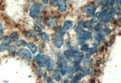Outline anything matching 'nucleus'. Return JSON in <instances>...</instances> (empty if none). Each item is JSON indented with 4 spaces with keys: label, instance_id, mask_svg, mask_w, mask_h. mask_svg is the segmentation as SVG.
<instances>
[{
    "label": "nucleus",
    "instance_id": "1",
    "mask_svg": "<svg viewBox=\"0 0 121 83\" xmlns=\"http://www.w3.org/2000/svg\"><path fill=\"white\" fill-rule=\"evenodd\" d=\"M58 68L61 73L64 75L67 71V64L62 54H58Z\"/></svg>",
    "mask_w": 121,
    "mask_h": 83
},
{
    "label": "nucleus",
    "instance_id": "2",
    "mask_svg": "<svg viewBox=\"0 0 121 83\" xmlns=\"http://www.w3.org/2000/svg\"><path fill=\"white\" fill-rule=\"evenodd\" d=\"M17 54L19 57L24 58L28 61L32 59L31 55L30 52L26 49H21L19 50L18 51Z\"/></svg>",
    "mask_w": 121,
    "mask_h": 83
},
{
    "label": "nucleus",
    "instance_id": "3",
    "mask_svg": "<svg viewBox=\"0 0 121 83\" xmlns=\"http://www.w3.org/2000/svg\"><path fill=\"white\" fill-rule=\"evenodd\" d=\"M40 5L38 3H35L30 10V16L32 17H35L40 13Z\"/></svg>",
    "mask_w": 121,
    "mask_h": 83
},
{
    "label": "nucleus",
    "instance_id": "4",
    "mask_svg": "<svg viewBox=\"0 0 121 83\" xmlns=\"http://www.w3.org/2000/svg\"><path fill=\"white\" fill-rule=\"evenodd\" d=\"M96 9V7L94 4H91L86 7L85 9L87 17H90L92 16L94 14Z\"/></svg>",
    "mask_w": 121,
    "mask_h": 83
},
{
    "label": "nucleus",
    "instance_id": "5",
    "mask_svg": "<svg viewBox=\"0 0 121 83\" xmlns=\"http://www.w3.org/2000/svg\"><path fill=\"white\" fill-rule=\"evenodd\" d=\"M78 37L81 40H88L92 37L91 33L88 31H84L79 34Z\"/></svg>",
    "mask_w": 121,
    "mask_h": 83
},
{
    "label": "nucleus",
    "instance_id": "6",
    "mask_svg": "<svg viewBox=\"0 0 121 83\" xmlns=\"http://www.w3.org/2000/svg\"><path fill=\"white\" fill-rule=\"evenodd\" d=\"M54 42L55 46L59 49H60L64 44L63 39L60 35H57L55 37Z\"/></svg>",
    "mask_w": 121,
    "mask_h": 83
},
{
    "label": "nucleus",
    "instance_id": "7",
    "mask_svg": "<svg viewBox=\"0 0 121 83\" xmlns=\"http://www.w3.org/2000/svg\"><path fill=\"white\" fill-rule=\"evenodd\" d=\"M83 57L82 52H78L77 53H73V57L74 58V63L79 64Z\"/></svg>",
    "mask_w": 121,
    "mask_h": 83
},
{
    "label": "nucleus",
    "instance_id": "8",
    "mask_svg": "<svg viewBox=\"0 0 121 83\" xmlns=\"http://www.w3.org/2000/svg\"><path fill=\"white\" fill-rule=\"evenodd\" d=\"M73 26V22L70 20H67L64 21L62 29L65 32L70 29Z\"/></svg>",
    "mask_w": 121,
    "mask_h": 83
},
{
    "label": "nucleus",
    "instance_id": "9",
    "mask_svg": "<svg viewBox=\"0 0 121 83\" xmlns=\"http://www.w3.org/2000/svg\"><path fill=\"white\" fill-rule=\"evenodd\" d=\"M58 6L59 7V9L61 12H64L66 8V3L65 0H57Z\"/></svg>",
    "mask_w": 121,
    "mask_h": 83
},
{
    "label": "nucleus",
    "instance_id": "10",
    "mask_svg": "<svg viewBox=\"0 0 121 83\" xmlns=\"http://www.w3.org/2000/svg\"><path fill=\"white\" fill-rule=\"evenodd\" d=\"M116 11L114 8H109L108 9L106 10L105 11H103L102 13V16H113L115 15Z\"/></svg>",
    "mask_w": 121,
    "mask_h": 83
},
{
    "label": "nucleus",
    "instance_id": "11",
    "mask_svg": "<svg viewBox=\"0 0 121 83\" xmlns=\"http://www.w3.org/2000/svg\"><path fill=\"white\" fill-rule=\"evenodd\" d=\"M1 41L2 45L4 46H7L10 44L11 40L9 37L7 36H3L1 39Z\"/></svg>",
    "mask_w": 121,
    "mask_h": 83
},
{
    "label": "nucleus",
    "instance_id": "12",
    "mask_svg": "<svg viewBox=\"0 0 121 83\" xmlns=\"http://www.w3.org/2000/svg\"><path fill=\"white\" fill-rule=\"evenodd\" d=\"M35 59L38 65L41 67H43L45 66V64L44 63V61L43 59L42 56H41L40 55H37L35 57Z\"/></svg>",
    "mask_w": 121,
    "mask_h": 83
},
{
    "label": "nucleus",
    "instance_id": "13",
    "mask_svg": "<svg viewBox=\"0 0 121 83\" xmlns=\"http://www.w3.org/2000/svg\"><path fill=\"white\" fill-rule=\"evenodd\" d=\"M53 76L54 79L58 82H60L62 79L60 74L59 70H56L54 71Z\"/></svg>",
    "mask_w": 121,
    "mask_h": 83
},
{
    "label": "nucleus",
    "instance_id": "14",
    "mask_svg": "<svg viewBox=\"0 0 121 83\" xmlns=\"http://www.w3.org/2000/svg\"><path fill=\"white\" fill-rule=\"evenodd\" d=\"M64 55L68 59L72 61L73 58V53L69 50L65 51L64 52Z\"/></svg>",
    "mask_w": 121,
    "mask_h": 83
},
{
    "label": "nucleus",
    "instance_id": "15",
    "mask_svg": "<svg viewBox=\"0 0 121 83\" xmlns=\"http://www.w3.org/2000/svg\"><path fill=\"white\" fill-rule=\"evenodd\" d=\"M46 24L49 26H53L56 24V21L54 18L48 17L46 19Z\"/></svg>",
    "mask_w": 121,
    "mask_h": 83
},
{
    "label": "nucleus",
    "instance_id": "16",
    "mask_svg": "<svg viewBox=\"0 0 121 83\" xmlns=\"http://www.w3.org/2000/svg\"><path fill=\"white\" fill-rule=\"evenodd\" d=\"M95 39L99 42L103 41L105 40V37L103 34L100 33H97L95 35Z\"/></svg>",
    "mask_w": 121,
    "mask_h": 83
},
{
    "label": "nucleus",
    "instance_id": "17",
    "mask_svg": "<svg viewBox=\"0 0 121 83\" xmlns=\"http://www.w3.org/2000/svg\"><path fill=\"white\" fill-rule=\"evenodd\" d=\"M16 50V47L14 45H11L9 46L8 48V51L9 55L10 56H14Z\"/></svg>",
    "mask_w": 121,
    "mask_h": 83
},
{
    "label": "nucleus",
    "instance_id": "18",
    "mask_svg": "<svg viewBox=\"0 0 121 83\" xmlns=\"http://www.w3.org/2000/svg\"><path fill=\"white\" fill-rule=\"evenodd\" d=\"M97 51V47L94 46L93 48H90L87 51V53L86 54V57L88 58L91 55H93Z\"/></svg>",
    "mask_w": 121,
    "mask_h": 83
},
{
    "label": "nucleus",
    "instance_id": "19",
    "mask_svg": "<svg viewBox=\"0 0 121 83\" xmlns=\"http://www.w3.org/2000/svg\"><path fill=\"white\" fill-rule=\"evenodd\" d=\"M42 58H43V59L45 65V64L48 68H49L51 64V61L47 55H43L42 56Z\"/></svg>",
    "mask_w": 121,
    "mask_h": 83
},
{
    "label": "nucleus",
    "instance_id": "20",
    "mask_svg": "<svg viewBox=\"0 0 121 83\" xmlns=\"http://www.w3.org/2000/svg\"><path fill=\"white\" fill-rule=\"evenodd\" d=\"M27 46L33 54L36 53V52L37 51V48L36 45L34 44L33 43H30L27 44Z\"/></svg>",
    "mask_w": 121,
    "mask_h": 83
},
{
    "label": "nucleus",
    "instance_id": "21",
    "mask_svg": "<svg viewBox=\"0 0 121 83\" xmlns=\"http://www.w3.org/2000/svg\"><path fill=\"white\" fill-rule=\"evenodd\" d=\"M100 30H102L107 35H109L111 33V30L109 28H108L107 26L105 25H101Z\"/></svg>",
    "mask_w": 121,
    "mask_h": 83
},
{
    "label": "nucleus",
    "instance_id": "22",
    "mask_svg": "<svg viewBox=\"0 0 121 83\" xmlns=\"http://www.w3.org/2000/svg\"><path fill=\"white\" fill-rule=\"evenodd\" d=\"M84 26L87 28L88 29L90 30H92L94 28V24L90 21H87L86 22H85L84 23Z\"/></svg>",
    "mask_w": 121,
    "mask_h": 83
},
{
    "label": "nucleus",
    "instance_id": "23",
    "mask_svg": "<svg viewBox=\"0 0 121 83\" xmlns=\"http://www.w3.org/2000/svg\"><path fill=\"white\" fill-rule=\"evenodd\" d=\"M113 19V17L112 16H102L101 17V20L102 22H109L112 20Z\"/></svg>",
    "mask_w": 121,
    "mask_h": 83
},
{
    "label": "nucleus",
    "instance_id": "24",
    "mask_svg": "<svg viewBox=\"0 0 121 83\" xmlns=\"http://www.w3.org/2000/svg\"><path fill=\"white\" fill-rule=\"evenodd\" d=\"M101 14L99 12L96 13L93 16V17L91 19V21L93 23H97L99 20V16L101 15Z\"/></svg>",
    "mask_w": 121,
    "mask_h": 83
},
{
    "label": "nucleus",
    "instance_id": "25",
    "mask_svg": "<svg viewBox=\"0 0 121 83\" xmlns=\"http://www.w3.org/2000/svg\"><path fill=\"white\" fill-rule=\"evenodd\" d=\"M80 73L83 76H84L90 73V70L87 68H84L81 70Z\"/></svg>",
    "mask_w": 121,
    "mask_h": 83
},
{
    "label": "nucleus",
    "instance_id": "26",
    "mask_svg": "<svg viewBox=\"0 0 121 83\" xmlns=\"http://www.w3.org/2000/svg\"><path fill=\"white\" fill-rule=\"evenodd\" d=\"M10 38L13 41H16L19 38V35L18 33L16 32H12L10 35Z\"/></svg>",
    "mask_w": 121,
    "mask_h": 83
},
{
    "label": "nucleus",
    "instance_id": "27",
    "mask_svg": "<svg viewBox=\"0 0 121 83\" xmlns=\"http://www.w3.org/2000/svg\"><path fill=\"white\" fill-rule=\"evenodd\" d=\"M27 44L26 42L24 40H20L19 41H17V42L16 43V45L18 46H26Z\"/></svg>",
    "mask_w": 121,
    "mask_h": 83
},
{
    "label": "nucleus",
    "instance_id": "28",
    "mask_svg": "<svg viewBox=\"0 0 121 83\" xmlns=\"http://www.w3.org/2000/svg\"><path fill=\"white\" fill-rule=\"evenodd\" d=\"M89 46L87 44L83 45L81 48V50L83 52H87L89 50Z\"/></svg>",
    "mask_w": 121,
    "mask_h": 83
},
{
    "label": "nucleus",
    "instance_id": "29",
    "mask_svg": "<svg viewBox=\"0 0 121 83\" xmlns=\"http://www.w3.org/2000/svg\"><path fill=\"white\" fill-rule=\"evenodd\" d=\"M93 62V59H85L83 61V64L84 65H88L91 64Z\"/></svg>",
    "mask_w": 121,
    "mask_h": 83
},
{
    "label": "nucleus",
    "instance_id": "30",
    "mask_svg": "<svg viewBox=\"0 0 121 83\" xmlns=\"http://www.w3.org/2000/svg\"><path fill=\"white\" fill-rule=\"evenodd\" d=\"M41 36H42V40L45 41L47 40L48 38V35H47L46 33H43L41 35Z\"/></svg>",
    "mask_w": 121,
    "mask_h": 83
},
{
    "label": "nucleus",
    "instance_id": "31",
    "mask_svg": "<svg viewBox=\"0 0 121 83\" xmlns=\"http://www.w3.org/2000/svg\"><path fill=\"white\" fill-rule=\"evenodd\" d=\"M71 50L73 52V53H77L79 52L78 48L75 46H72L71 47Z\"/></svg>",
    "mask_w": 121,
    "mask_h": 83
},
{
    "label": "nucleus",
    "instance_id": "32",
    "mask_svg": "<svg viewBox=\"0 0 121 83\" xmlns=\"http://www.w3.org/2000/svg\"><path fill=\"white\" fill-rule=\"evenodd\" d=\"M101 25L100 23L98 24L96 26H95V30L97 32H99L100 31V27H101Z\"/></svg>",
    "mask_w": 121,
    "mask_h": 83
},
{
    "label": "nucleus",
    "instance_id": "33",
    "mask_svg": "<svg viewBox=\"0 0 121 83\" xmlns=\"http://www.w3.org/2000/svg\"><path fill=\"white\" fill-rule=\"evenodd\" d=\"M6 48V47L2 45V44H0V52H2L5 51Z\"/></svg>",
    "mask_w": 121,
    "mask_h": 83
},
{
    "label": "nucleus",
    "instance_id": "34",
    "mask_svg": "<svg viewBox=\"0 0 121 83\" xmlns=\"http://www.w3.org/2000/svg\"><path fill=\"white\" fill-rule=\"evenodd\" d=\"M34 29L37 32H39V33H40L41 32V30L40 27H39L38 26H35Z\"/></svg>",
    "mask_w": 121,
    "mask_h": 83
},
{
    "label": "nucleus",
    "instance_id": "35",
    "mask_svg": "<svg viewBox=\"0 0 121 83\" xmlns=\"http://www.w3.org/2000/svg\"><path fill=\"white\" fill-rule=\"evenodd\" d=\"M60 33L61 35H62V36H63V35H64V34H65V32L62 29V28H61V30H60Z\"/></svg>",
    "mask_w": 121,
    "mask_h": 83
},
{
    "label": "nucleus",
    "instance_id": "36",
    "mask_svg": "<svg viewBox=\"0 0 121 83\" xmlns=\"http://www.w3.org/2000/svg\"><path fill=\"white\" fill-rule=\"evenodd\" d=\"M118 8L119 9V10H121V0H119V2H118Z\"/></svg>",
    "mask_w": 121,
    "mask_h": 83
},
{
    "label": "nucleus",
    "instance_id": "37",
    "mask_svg": "<svg viewBox=\"0 0 121 83\" xmlns=\"http://www.w3.org/2000/svg\"><path fill=\"white\" fill-rule=\"evenodd\" d=\"M116 2V0H111V1H110V5H113Z\"/></svg>",
    "mask_w": 121,
    "mask_h": 83
},
{
    "label": "nucleus",
    "instance_id": "38",
    "mask_svg": "<svg viewBox=\"0 0 121 83\" xmlns=\"http://www.w3.org/2000/svg\"><path fill=\"white\" fill-rule=\"evenodd\" d=\"M42 1H43L44 3H45V4H47V3H48L49 0H42Z\"/></svg>",
    "mask_w": 121,
    "mask_h": 83
},
{
    "label": "nucleus",
    "instance_id": "39",
    "mask_svg": "<svg viewBox=\"0 0 121 83\" xmlns=\"http://www.w3.org/2000/svg\"><path fill=\"white\" fill-rule=\"evenodd\" d=\"M64 83H68V80H65Z\"/></svg>",
    "mask_w": 121,
    "mask_h": 83
},
{
    "label": "nucleus",
    "instance_id": "40",
    "mask_svg": "<svg viewBox=\"0 0 121 83\" xmlns=\"http://www.w3.org/2000/svg\"><path fill=\"white\" fill-rule=\"evenodd\" d=\"M2 26L1 24V23H0V30L2 28Z\"/></svg>",
    "mask_w": 121,
    "mask_h": 83
},
{
    "label": "nucleus",
    "instance_id": "41",
    "mask_svg": "<svg viewBox=\"0 0 121 83\" xmlns=\"http://www.w3.org/2000/svg\"><path fill=\"white\" fill-rule=\"evenodd\" d=\"M1 33H2V32H1V31L0 30V36L1 34Z\"/></svg>",
    "mask_w": 121,
    "mask_h": 83
},
{
    "label": "nucleus",
    "instance_id": "42",
    "mask_svg": "<svg viewBox=\"0 0 121 83\" xmlns=\"http://www.w3.org/2000/svg\"><path fill=\"white\" fill-rule=\"evenodd\" d=\"M54 83V82H52V83Z\"/></svg>",
    "mask_w": 121,
    "mask_h": 83
}]
</instances>
